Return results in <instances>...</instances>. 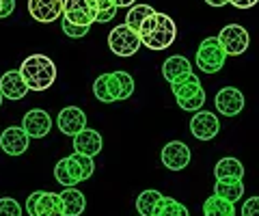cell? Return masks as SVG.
I'll return each instance as SVG.
<instances>
[{
    "mask_svg": "<svg viewBox=\"0 0 259 216\" xmlns=\"http://www.w3.org/2000/svg\"><path fill=\"white\" fill-rule=\"evenodd\" d=\"M20 74L30 91H48L56 80V65L50 57L30 54L20 65Z\"/></svg>",
    "mask_w": 259,
    "mask_h": 216,
    "instance_id": "cell-1",
    "label": "cell"
},
{
    "mask_svg": "<svg viewBox=\"0 0 259 216\" xmlns=\"http://www.w3.org/2000/svg\"><path fill=\"white\" fill-rule=\"evenodd\" d=\"M139 35H141L143 46H147L149 50H164V48L173 46L177 37V26L166 13L156 11L141 26Z\"/></svg>",
    "mask_w": 259,
    "mask_h": 216,
    "instance_id": "cell-2",
    "label": "cell"
},
{
    "mask_svg": "<svg viewBox=\"0 0 259 216\" xmlns=\"http://www.w3.org/2000/svg\"><path fill=\"white\" fill-rule=\"evenodd\" d=\"M95 171V162L91 156H84V154H78L74 151L71 156L63 158L61 162H56L54 166V178L63 186H76L78 182H84L93 175Z\"/></svg>",
    "mask_w": 259,
    "mask_h": 216,
    "instance_id": "cell-3",
    "label": "cell"
},
{
    "mask_svg": "<svg viewBox=\"0 0 259 216\" xmlns=\"http://www.w3.org/2000/svg\"><path fill=\"white\" fill-rule=\"evenodd\" d=\"M173 89V95L177 100V106H180L182 110H190V113H197V110L203 108L205 104V91L203 87H201L199 78L197 76H188L186 80H182V82H175L171 84Z\"/></svg>",
    "mask_w": 259,
    "mask_h": 216,
    "instance_id": "cell-4",
    "label": "cell"
},
{
    "mask_svg": "<svg viewBox=\"0 0 259 216\" xmlns=\"http://www.w3.org/2000/svg\"><path fill=\"white\" fill-rule=\"evenodd\" d=\"M227 61V52L223 50L218 37H205L203 41L199 44V50H197V67L203 71V74H218L223 69Z\"/></svg>",
    "mask_w": 259,
    "mask_h": 216,
    "instance_id": "cell-5",
    "label": "cell"
},
{
    "mask_svg": "<svg viewBox=\"0 0 259 216\" xmlns=\"http://www.w3.org/2000/svg\"><path fill=\"white\" fill-rule=\"evenodd\" d=\"M141 46H143L141 35L130 28L127 24H119V26L112 28L110 35H108V48L112 50V54H117V57H123V59L134 57Z\"/></svg>",
    "mask_w": 259,
    "mask_h": 216,
    "instance_id": "cell-6",
    "label": "cell"
},
{
    "mask_svg": "<svg viewBox=\"0 0 259 216\" xmlns=\"http://www.w3.org/2000/svg\"><path fill=\"white\" fill-rule=\"evenodd\" d=\"M28 216H65V207L61 195L48 193V190H35L26 199Z\"/></svg>",
    "mask_w": 259,
    "mask_h": 216,
    "instance_id": "cell-7",
    "label": "cell"
},
{
    "mask_svg": "<svg viewBox=\"0 0 259 216\" xmlns=\"http://www.w3.org/2000/svg\"><path fill=\"white\" fill-rule=\"evenodd\" d=\"M97 9L95 0H65L63 7V18L76 24V26H91L93 22H97Z\"/></svg>",
    "mask_w": 259,
    "mask_h": 216,
    "instance_id": "cell-8",
    "label": "cell"
},
{
    "mask_svg": "<svg viewBox=\"0 0 259 216\" xmlns=\"http://www.w3.org/2000/svg\"><path fill=\"white\" fill-rule=\"evenodd\" d=\"M218 41H221L223 50L227 52V57H240V54H244L248 50L250 37L244 26L229 24V26H225L221 33H218Z\"/></svg>",
    "mask_w": 259,
    "mask_h": 216,
    "instance_id": "cell-9",
    "label": "cell"
},
{
    "mask_svg": "<svg viewBox=\"0 0 259 216\" xmlns=\"http://www.w3.org/2000/svg\"><path fill=\"white\" fill-rule=\"evenodd\" d=\"M218 130H221V121L209 110H197L190 119V132L197 141H212L216 139Z\"/></svg>",
    "mask_w": 259,
    "mask_h": 216,
    "instance_id": "cell-10",
    "label": "cell"
},
{
    "mask_svg": "<svg viewBox=\"0 0 259 216\" xmlns=\"http://www.w3.org/2000/svg\"><path fill=\"white\" fill-rule=\"evenodd\" d=\"M214 106L218 113L225 117H236L242 113V108H244V95H242V91L236 89V87H225V89L216 93Z\"/></svg>",
    "mask_w": 259,
    "mask_h": 216,
    "instance_id": "cell-11",
    "label": "cell"
},
{
    "mask_svg": "<svg viewBox=\"0 0 259 216\" xmlns=\"http://www.w3.org/2000/svg\"><path fill=\"white\" fill-rule=\"evenodd\" d=\"M162 164L171 171H182L190 164V147L182 141H171L166 143L164 149H162Z\"/></svg>",
    "mask_w": 259,
    "mask_h": 216,
    "instance_id": "cell-12",
    "label": "cell"
},
{
    "mask_svg": "<svg viewBox=\"0 0 259 216\" xmlns=\"http://www.w3.org/2000/svg\"><path fill=\"white\" fill-rule=\"evenodd\" d=\"M22 127H24V132H26L30 139H44L52 130V117L41 108H32V110H28V113L24 115Z\"/></svg>",
    "mask_w": 259,
    "mask_h": 216,
    "instance_id": "cell-13",
    "label": "cell"
},
{
    "mask_svg": "<svg viewBox=\"0 0 259 216\" xmlns=\"http://www.w3.org/2000/svg\"><path fill=\"white\" fill-rule=\"evenodd\" d=\"M65 0H28V13L32 20L50 24L63 15Z\"/></svg>",
    "mask_w": 259,
    "mask_h": 216,
    "instance_id": "cell-14",
    "label": "cell"
},
{
    "mask_svg": "<svg viewBox=\"0 0 259 216\" xmlns=\"http://www.w3.org/2000/svg\"><path fill=\"white\" fill-rule=\"evenodd\" d=\"M56 127L67 137H76L87 127V115L78 106H65L56 117Z\"/></svg>",
    "mask_w": 259,
    "mask_h": 216,
    "instance_id": "cell-15",
    "label": "cell"
},
{
    "mask_svg": "<svg viewBox=\"0 0 259 216\" xmlns=\"http://www.w3.org/2000/svg\"><path fill=\"white\" fill-rule=\"evenodd\" d=\"M28 139L30 137L24 132L22 125H9L0 134V149L9 156H22L28 149Z\"/></svg>",
    "mask_w": 259,
    "mask_h": 216,
    "instance_id": "cell-16",
    "label": "cell"
},
{
    "mask_svg": "<svg viewBox=\"0 0 259 216\" xmlns=\"http://www.w3.org/2000/svg\"><path fill=\"white\" fill-rule=\"evenodd\" d=\"M0 91H3V95H5L7 100L18 102V100H22L30 89L26 87V82H24L20 69H18V71L9 69L7 74H3V78H0Z\"/></svg>",
    "mask_w": 259,
    "mask_h": 216,
    "instance_id": "cell-17",
    "label": "cell"
},
{
    "mask_svg": "<svg viewBox=\"0 0 259 216\" xmlns=\"http://www.w3.org/2000/svg\"><path fill=\"white\" fill-rule=\"evenodd\" d=\"M162 74H164V78L168 80V82L175 84V82H182V80L192 76V65H190L188 59L182 57V54H173V57H168L164 61Z\"/></svg>",
    "mask_w": 259,
    "mask_h": 216,
    "instance_id": "cell-18",
    "label": "cell"
},
{
    "mask_svg": "<svg viewBox=\"0 0 259 216\" xmlns=\"http://www.w3.org/2000/svg\"><path fill=\"white\" fill-rule=\"evenodd\" d=\"M102 147H104L102 134L91 130V127H84L82 132H78L76 137H74V151H78V154H84V156L95 158L102 151Z\"/></svg>",
    "mask_w": 259,
    "mask_h": 216,
    "instance_id": "cell-19",
    "label": "cell"
},
{
    "mask_svg": "<svg viewBox=\"0 0 259 216\" xmlns=\"http://www.w3.org/2000/svg\"><path fill=\"white\" fill-rule=\"evenodd\" d=\"M214 175H216V182H242V178H244V164L238 158L227 156L216 162Z\"/></svg>",
    "mask_w": 259,
    "mask_h": 216,
    "instance_id": "cell-20",
    "label": "cell"
},
{
    "mask_svg": "<svg viewBox=\"0 0 259 216\" xmlns=\"http://www.w3.org/2000/svg\"><path fill=\"white\" fill-rule=\"evenodd\" d=\"M61 201H63V207H65V216H80L84 212V207H87L84 195L80 193L78 188H74V186H69V188L63 190V193H61Z\"/></svg>",
    "mask_w": 259,
    "mask_h": 216,
    "instance_id": "cell-21",
    "label": "cell"
},
{
    "mask_svg": "<svg viewBox=\"0 0 259 216\" xmlns=\"http://www.w3.org/2000/svg\"><path fill=\"white\" fill-rule=\"evenodd\" d=\"M203 216H236V203L227 201L218 195H212L203 203Z\"/></svg>",
    "mask_w": 259,
    "mask_h": 216,
    "instance_id": "cell-22",
    "label": "cell"
},
{
    "mask_svg": "<svg viewBox=\"0 0 259 216\" xmlns=\"http://www.w3.org/2000/svg\"><path fill=\"white\" fill-rule=\"evenodd\" d=\"M162 195L160 190H143V193L139 195V199H136V210H139L141 216H156V210H158V205L162 201Z\"/></svg>",
    "mask_w": 259,
    "mask_h": 216,
    "instance_id": "cell-23",
    "label": "cell"
},
{
    "mask_svg": "<svg viewBox=\"0 0 259 216\" xmlns=\"http://www.w3.org/2000/svg\"><path fill=\"white\" fill-rule=\"evenodd\" d=\"M156 13V9H153L151 5H134L132 9L127 11V15H125V24L132 30H136L139 33L141 30V26L145 22H147V18H151V15Z\"/></svg>",
    "mask_w": 259,
    "mask_h": 216,
    "instance_id": "cell-24",
    "label": "cell"
},
{
    "mask_svg": "<svg viewBox=\"0 0 259 216\" xmlns=\"http://www.w3.org/2000/svg\"><path fill=\"white\" fill-rule=\"evenodd\" d=\"M214 195L223 197L231 203H238L242 199V195H244V184L242 182H216Z\"/></svg>",
    "mask_w": 259,
    "mask_h": 216,
    "instance_id": "cell-25",
    "label": "cell"
},
{
    "mask_svg": "<svg viewBox=\"0 0 259 216\" xmlns=\"http://www.w3.org/2000/svg\"><path fill=\"white\" fill-rule=\"evenodd\" d=\"M156 216H190V212L186 210V205H182L173 197H162V201L156 210Z\"/></svg>",
    "mask_w": 259,
    "mask_h": 216,
    "instance_id": "cell-26",
    "label": "cell"
},
{
    "mask_svg": "<svg viewBox=\"0 0 259 216\" xmlns=\"http://www.w3.org/2000/svg\"><path fill=\"white\" fill-rule=\"evenodd\" d=\"M95 5H97V9H100V13H97V22L100 24L115 20V15H117L115 0H95Z\"/></svg>",
    "mask_w": 259,
    "mask_h": 216,
    "instance_id": "cell-27",
    "label": "cell"
},
{
    "mask_svg": "<svg viewBox=\"0 0 259 216\" xmlns=\"http://www.w3.org/2000/svg\"><path fill=\"white\" fill-rule=\"evenodd\" d=\"M93 93H95V98L104 102V104H110L112 98H110V91H108V84H106V74H102V76H97L95 78V82H93Z\"/></svg>",
    "mask_w": 259,
    "mask_h": 216,
    "instance_id": "cell-28",
    "label": "cell"
},
{
    "mask_svg": "<svg viewBox=\"0 0 259 216\" xmlns=\"http://www.w3.org/2000/svg\"><path fill=\"white\" fill-rule=\"evenodd\" d=\"M119 87H121V100H127L130 95L134 93V78L127 74V71H115Z\"/></svg>",
    "mask_w": 259,
    "mask_h": 216,
    "instance_id": "cell-29",
    "label": "cell"
},
{
    "mask_svg": "<svg viewBox=\"0 0 259 216\" xmlns=\"http://www.w3.org/2000/svg\"><path fill=\"white\" fill-rule=\"evenodd\" d=\"M0 216H22V205L11 197L0 199Z\"/></svg>",
    "mask_w": 259,
    "mask_h": 216,
    "instance_id": "cell-30",
    "label": "cell"
},
{
    "mask_svg": "<svg viewBox=\"0 0 259 216\" xmlns=\"http://www.w3.org/2000/svg\"><path fill=\"white\" fill-rule=\"evenodd\" d=\"M61 28H63V33L67 35V37L78 39V37H84L91 26H76V24H71V22H67V20L63 18V20H61Z\"/></svg>",
    "mask_w": 259,
    "mask_h": 216,
    "instance_id": "cell-31",
    "label": "cell"
},
{
    "mask_svg": "<svg viewBox=\"0 0 259 216\" xmlns=\"http://www.w3.org/2000/svg\"><path fill=\"white\" fill-rule=\"evenodd\" d=\"M106 84H108V91H110V98L112 102H119L121 100V87H119V80H117V74H106Z\"/></svg>",
    "mask_w": 259,
    "mask_h": 216,
    "instance_id": "cell-32",
    "label": "cell"
},
{
    "mask_svg": "<svg viewBox=\"0 0 259 216\" xmlns=\"http://www.w3.org/2000/svg\"><path fill=\"white\" fill-rule=\"evenodd\" d=\"M242 216H259V197H250L242 205Z\"/></svg>",
    "mask_w": 259,
    "mask_h": 216,
    "instance_id": "cell-33",
    "label": "cell"
},
{
    "mask_svg": "<svg viewBox=\"0 0 259 216\" xmlns=\"http://www.w3.org/2000/svg\"><path fill=\"white\" fill-rule=\"evenodd\" d=\"M15 9V0H3V11H0V18H9Z\"/></svg>",
    "mask_w": 259,
    "mask_h": 216,
    "instance_id": "cell-34",
    "label": "cell"
},
{
    "mask_svg": "<svg viewBox=\"0 0 259 216\" xmlns=\"http://www.w3.org/2000/svg\"><path fill=\"white\" fill-rule=\"evenodd\" d=\"M259 0H229V5L238 7V9H250V7H255Z\"/></svg>",
    "mask_w": 259,
    "mask_h": 216,
    "instance_id": "cell-35",
    "label": "cell"
},
{
    "mask_svg": "<svg viewBox=\"0 0 259 216\" xmlns=\"http://www.w3.org/2000/svg\"><path fill=\"white\" fill-rule=\"evenodd\" d=\"M136 3V0H115L117 9H121V7H127V9H132V5Z\"/></svg>",
    "mask_w": 259,
    "mask_h": 216,
    "instance_id": "cell-36",
    "label": "cell"
},
{
    "mask_svg": "<svg viewBox=\"0 0 259 216\" xmlns=\"http://www.w3.org/2000/svg\"><path fill=\"white\" fill-rule=\"evenodd\" d=\"M205 3L209 7H225V5H229V0H205Z\"/></svg>",
    "mask_w": 259,
    "mask_h": 216,
    "instance_id": "cell-37",
    "label": "cell"
},
{
    "mask_svg": "<svg viewBox=\"0 0 259 216\" xmlns=\"http://www.w3.org/2000/svg\"><path fill=\"white\" fill-rule=\"evenodd\" d=\"M3 100H5V95H3V91H0V106H3Z\"/></svg>",
    "mask_w": 259,
    "mask_h": 216,
    "instance_id": "cell-38",
    "label": "cell"
},
{
    "mask_svg": "<svg viewBox=\"0 0 259 216\" xmlns=\"http://www.w3.org/2000/svg\"><path fill=\"white\" fill-rule=\"evenodd\" d=\"M0 11H3V0H0Z\"/></svg>",
    "mask_w": 259,
    "mask_h": 216,
    "instance_id": "cell-39",
    "label": "cell"
}]
</instances>
